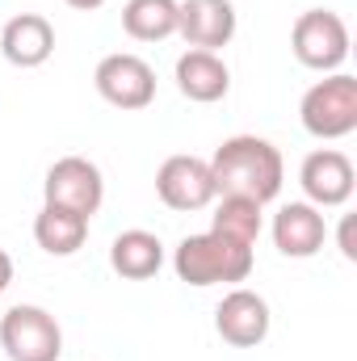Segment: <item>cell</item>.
Listing matches in <instances>:
<instances>
[{"label":"cell","instance_id":"1","mask_svg":"<svg viewBox=\"0 0 357 361\" xmlns=\"http://www.w3.org/2000/svg\"><path fill=\"white\" fill-rule=\"evenodd\" d=\"M210 177L219 197H253V202H273L282 193L286 164L282 152L261 139V135H231L214 147L210 156Z\"/></svg>","mask_w":357,"mask_h":361},{"label":"cell","instance_id":"2","mask_svg":"<svg viewBox=\"0 0 357 361\" xmlns=\"http://www.w3.org/2000/svg\"><path fill=\"white\" fill-rule=\"evenodd\" d=\"M257 265L253 244L227 240L219 231H202V235H185L173 252V269L185 286H236L248 281V273Z\"/></svg>","mask_w":357,"mask_h":361},{"label":"cell","instance_id":"3","mask_svg":"<svg viewBox=\"0 0 357 361\" xmlns=\"http://www.w3.org/2000/svg\"><path fill=\"white\" fill-rule=\"evenodd\" d=\"M298 122L315 139H345L357 130V80L349 72H328L298 101Z\"/></svg>","mask_w":357,"mask_h":361},{"label":"cell","instance_id":"4","mask_svg":"<svg viewBox=\"0 0 357 361\" xmlns=\"http://www.w3.org/2000/svg\"><path fill=\"white\" fill-rule=\"evenodd\" d=\"M0 349L8 361H59L63 328L47 307L17 302L0 315Z\"/></svg>","mask_w":357,"mask_h":361},{"label":"cell","instance_id":"5","mask_svg":"<svg viewBox=\"0 0 357 361\" xmlns=\"http://www.w3.org/2000/svg\"><path fill=\"white\" fill-rule=\"evenodd\" d=\"M290 51L303 68L311 72H341V63L349 59V25L341 13L332 8H307L298 13L294 30H290Z\"/></svg>","mask_w":357,"mask_h":361},{"label":"cell","instance_id":"6","mask_svg":"<svg viewBox=\"0 0 357 361\" xmlns=\"http://www.w3.org/2000/svg\"><path fill=\"white\" fill-rule=\"evenodd\" d=\"M105 202V177L101 169L85 160V156H63L47 169L42 180V206H59V210H72V214H85L92 219Z\"/></svg>","mask_w":357,"mask_h":361},{"label":"cell","instance_id":"7","mask_svg":"<svg viewBox=\"0 0 357 361\" xmlns=\"http://www.w3.org/2000/svg\"><path fill=\"white\" fill-rule=\"evenodd\" d=\"M92 85L101 92V101H109L114 109H147L156 101V72L147 59L131 55V51H118V55H105L92 72Z\"/></svg>","mask_w":357,"mask_h":361},{"label":"cell","instance_id":"8","mask_svg":"<svg viewBox=\"0 0 357 361\" xmlns=\"http://www.w3.org/2000/svg\"><path fill=\"white\" fill-rule=\"evenodd\" d=\"M156 193L169 210H206L219 193H214V177H210V160L202 156H169L156 173Z\"/></svg>","mask_w":357,"mask_h":361},{"label":"cell","instance_id":"9","mask_svg":"<svg viewBox=\"0 0 357 361\" xmlns=\"http://www.w3.org/2000/svg\"><path fill=\"white\" fill-rule=\"evenodd\" d=\"M269 324H273L269 302L257 290H244V286L227 290L223 302L214 307V332H219L231 349H257L269 336Z\"/></svg>","mask_w":357,"mask_h":361},{"label":"cell","instance_id":"10","mask_svg":"<svg viewBox=\"0 0 357 361\" xmlns=\"http://www.w3.org/2000/svg\"><path fill=\"white\" fill-rule=\"evenodd\" d=\"M298 185H303L307 202L320 206V210H328V206H345V202L353 197V189H357L353 160H349L345 152H337V147H320V152H311V156L303 160V169H298Z\"/></svg>","mask_w":357,"mask_h":361},{"label":"cell","instance_id":"11","mask_svg":"<svg viewBox=\"0 0 357 361\" xmlns=\"http://www.w3.org/2000/svg\"><path fill=\"white\" fill-rule=\"evenodd\" d=\"M236 4L231 0H177V34L189 51H223L236 38Z\"/></svg>","mask_w":357,"mask_h":361},{"label":"cell","instance_id":"12","mask_svg":"<svg viewBox=\"0 0 357 361\" xmlns=\"http://www.w3.org/2000/svg\"><path fill=\"white\" fill-rule=\"evenodd\" d=\"M273 248L290 261H307L324 248L328 240V223H324V210L311 206V202H286L277 214H273Z\"/></svg>","mask_w":357,"mask_h":361},{"label":"cell","instance_id":"13","mask_svg":"<svg viewBox=\"0 0 357 361\" xmlns=\"http://www.w3.org/2000/svg\"><path fill=\"white\" fill-rule=\"evenodd\" d=\"M0 55L13 68H42L55 55V25L42 13H17L0 30Z\"/></svg>","mask_w":357,"mask_h":361},{"label":"cell","instance_id":"14","mask_svg":"<svg viewBox=\"0 0 357 361\" xmlns=\"http://www.w3.org/2000/svg\"><path fill=\"white\" fill-rule=\"evenodd\" d=\"M173 80H177L181 97H189L198 105H214L231 92V68L214 51H185L173 68Z\"/></svg>","mask_w":357,"mask_h":361},{"label":"cell","instance_id":"15","mask_svg":"<svg viewBox=\"0 0 357 361\" xmlns=\"http://www.w3.org/2000/svg\"><path fill=\"white\" fill-rule=\"evenodd\" d=\"M109 265H114L118 277H126V281H147V277H156L160 265H164V244H160L156 231L131 227V231L114 235V244H109Z\"/></svg>","mask_w":357,"mask_h":361},{"label":"cell","instance_id":"16","mask_svg":"<svg viewBox=\"0 0 357 361\" xmlns=\"http://www.w3.org/2000/svg\"><path fill=\"white\" fill-rule=\"evenodd\" d=\"M34 240L47 257H76L89 240V219L59 206H42L34 219Z\"/></svg>","mask_w":357,"mask_h":361},{"label":"cell","instance_id":"17","mask_svg":"<svg viewBox=\"0 0 357 361\" xmlns=\"http://www.w3.org/2000/svg\"><path fill=\"white\" fill-rule=\"evenodd\" d=\"M122 30L135 42H164L177 34V0H126Z\"/></svg>","mask_w":357,"mask_h":361},{"label":"cell","instance_id":"18","mask_svg":"<svg viewBox=\"0 0 357 361\" xmlns=\"http://www.w3.org/2000/svg\"><path fill=\"white\" fill-rule=\"evenodd\" d=\"M265 206L253 202V197H219L214 214H210V231L227 235V240H240V244H257L261 240V227H265Z\"/></svg>","mask_w":357,"mask_h":361},{"label":"cell","instance_id":"19","mask_svg":"<svg viewBox=\"0 0 357 361\" xmlns=\"http://www.w3.org/2000/svg\"><path fill=\"white\" fill-rule=\"evenodd\" d=\"M337 248H341V257H345V261H357V219H353V214H345V219H341Z\"/></svg>","mask_w":357,"mask_h":361},{"label":"cell","instance_id":"20","mask_svg":"<svg viewBox=\"0 0 357 361\" xmlns=\"http://www.w3.org/2000/svg\"><path fill=\"white\" fill-rule=\"evenodd\" d=\"M8 281H13V257L0 248V298H4V290H8Z\"/></svg>","mask_w":357,"mask_h":361},{"label":"cell","instance_id":"21","mask_svg":"<svg viewBox=\"0 0 357 361\" xmlns=\"http://www.w3.org/2000/svg\"><path fill=\"white\" fill-rule=\"evenodd\" d=\"M63 4H72V8H80V13H92V8H101L105 0H63Z\"/></svg>","mask_w":357,"mask_h":361}]
</instances>
